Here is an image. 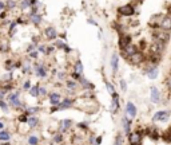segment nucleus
<instances>
[{
	"label": "nucleus",
	"mask_w": 171,
	"mask_h": 145,
	"mask_svg": "<svg viewBox=\"0 0 171 145\" xmlns=\"http://www.w3.org/2000/svg\"><path fill=\"white\" fill-rule=\"evenodd\" d=\"M144 59H146V58H144V54H143L142 51H138V52H135L134 55H131V57H130L127 61H130V62H131L132 64H141Z\"/></svg>",
	"instance_id": "12"
},
{
	"label": "nucleus",
	"mask_w": 171,
	"mask_h": 145,
	"mask_svg": "<svg viewBox=\"0 0 171 145\" xmlns=\"http://www.w3.org/2000/svg\"><path fill=\"white\" fill-rule=\"evenodd\" d=\"M28 59L30 61H38L39 59V52H38V50L30 52V54H28Z\"/></svg>",
	"instance_id": "41"
},
{
	"label": "nucleus",
	"mask_w": 171,
	"mask_h": 145,
	"mask_svg": "<svg viewBox=\"0 0 171 145\" xmlns=\"http://www.w3.org/2000/svg\"><path fill=\"white\" fill-rule=\"evenodd\" d=\"M17 7H19L21 11L31 10V0H20V2L17 3Z\"/></svg>",
	"instance_id": "30"
},
{
	"label": "nucleus",
	"mask_w": 171,
	"mask_h": 145,
	"mask_svg": "<svg viewBox=\"0 0 171 145\" xmlns=\"http://www.w3.org/2000/svg\"><path fill=\"white\" fill-rule=\"evenodd\" d=\"M44 36H46V39L47 41H56L58 39V31H56V28L55 27H52V26H49V27H46L44 28Z\"/></svg>",
	"instance_id": "6"
},
{
	"label": "nucleus",
	"mask_w": 171,
	"mask_h": 145,
	"mask_svg": "<svg viewBox=\"0 0 171 145\" xmlns=\"http://www.w3.org/2000/svg\"><path fill=\"white\" fill-rule=\"evenodd\" d=\"M39 86L40 85H32L31 86V89L28 90L30 95H32V97H39Z\"/></svg>",
	"instance_id": "34"
},
{
	"label": "nucleus",
	"mask_w": 171,
	"mask_h": 145,
	"mask_svg": "<svg viewBox=\"0 0 171 145\" xmlns=\"http://www.w3.org/2000/svg\"><path fill=\"white\" fill-rule=\"evenodd\" d=\"M150 94H151V101L154 104H158L160 101V94H159V90H158L157 87H151Z\"/></svg>",
	"instance_id": "24"
},
{
	"label": "nucleus",
	"mask_w": 171,
	"mask_h": 145,
	"mask_svg": "<svg viewBox=\"0 0 171 145\" xmlns=\"http://www.w3.org/2000/svg\"><path fill=\"white\" fill-rule=\"evenodd\" d=\"M4 126H5L4 121H3V120H0V130H3V129H4Z\"/></svg>",
	"instance_id": "55"
},
{
	"label": "nucleus",
	"mask_w": 171,
	"mask_h": 145,
	"mask_svg": "<svg viewBox=\"0 0 171 145\" xmlns=\"http://www.w3.org/2000/svg\"><path fill=\"white\" fill-rule=\"evenodd\" d=\"M27 120H28V116H27L26 113H20V116L17 117V121H19L20 124H27Z\"/></svg>",
	"instance_id": "40"
},
{
	"label": "nucleus",
	"mask_w": 171,
	"mask_h": 145,
	"mask_svg": "<svg viewBox=\"0 0 171 145\" xmlns=\"http://www.w3.org/2000/svg\"><path fill=\"white\" fill-rule=\"evenodd\" d=\"M79 86H82L83 90H90V91H94V89H95L94 83H91L87 78H84V77H82V78H80Z\"/></svg>",
	"instance_id": "19"
},
{
	"label": "nucleus",
	"mask_w": 171,
	"mask_h": 145,
	"mask_svg": "<svg viewBox=\"0 0 171 145\" xmlns=\"http://www.w3.org/2000/svg\"><path fill=\"white\" fill-rule=\"evenodd\" d=\"M88 145H96V136L91 134L88 137Z\"/></svg>",
	"instance_id": "48"
},
{
	"label": "nucleus",
	"mask_w": 171,
	"mask_h": 145,
	"mask_svg": "<svg viewBox=\"0 0 171 145\" xmlns=\"http://www.w3.org/2000/svg\"><path fill=\"white\" fill-rule=\"evenodd\" d=\"M124 140H123V136L122 133H118L116 137H115V141H114V145H123Z\"/></svg>",
	"instance_id": "38"
},
{
	"label": "nucleus",
	"mask_w": 171,
	"mask_h": 145,
	"mask_svg": "<svg viewBox=\"0 0 171 145\" xmlns=\"http://www.w3.org/2000/svg\"><path fill=\"white\" fill-rule=\"evenodd\" d=\"M128 143H130V145H141V143H142L141 132H131V133L128 134Z\"/></svg>",
	"instance_id": "10"
},
{
	"label": "nucleus",
	"mask_w": 171,
	"mask_h": 145,
	"mask_svg": "<svg viewBox=\"0 0 171 145\" xmlns=\"http://www.w3.org/2000/svg\"><path fill=\"white\" fill-rule=\"evenodd\" d=\"M111 67H112V73L116 74L118 73V69H119V55L115 52L111 57Z\"/></svg>",
	"instance_id": "23"
},
{
	"label": "nucleus",
	"mask_w": 171,
	"mask_h": 145,
	"mask_svg": "<svg viewBox=\"0 0 171 145\" xmlns=\"http://www.w3.org/2000/svg\"><path fill=\"white\" fill-rule=\"evenodd\" d=\"M66 78H67V74L64 71H59L58 73V79H59V81L63 82V81H66Z\"/></svg>",
	"instance_id": "46"
},
{
	"label": "nucleus",
	"mask_w": 171,
	"mask_h": 145,
	"mask_svg": "<svg viewBox=\"0 0 171 145\" xmlns=\"http://www.w3.org/2000/svg\"><path fill=\"white\" fill-rule=\"evenodd\" d=\"M166 85H167V87L171 89V75L167 78V81H166Z\"/></svg>",
	"instance_id": "54"
},
{
	"label": "nucleus",
	"mask_w": 171,
	"mask_h": 145,
	"mask_svg": "<svg viewBox=\"0 0 171 145\" xmlns=\"http://www.w3.org/2000/svg\"><path fill=\"white\" fill-rule=\"evenodd\" d=\"M55 112H59V106H51L49 113H55Z\"/></svg>",
	"instance_id": "52"
},
{
	"label": "nucleus",
	"mask_w": 171,
	"mask_h": 145,
	"mask_svg": "<svg viewBox=\"0 0 171 145\" xmlns=\"http://www.w3.org/2000/svg\"><path fill=\"white\" fill-rule=\"evenodd\" d=\"M74 125V121L72 120H70V118H66V120H62V121H59V126H58V129L59 130L58 132H60V133H67L68 130L71 129V126Z\"/></svg>",
	"instance_id": "4"
},
{
	"label": "nucleus",
	"mask_w": 171,
	"mask_h": 145,
	"mask_svg": "<svg viewBox=\"0 0 171 145\" xmlns=\"http://www.w3.org/2000/svg\"><path fill=\"white\" fill-rule=\"evenodd\" d=\"M120 87H122L123 91H127V83L124 79H120Z\"/></svg>",
	"instance_id": "51"
},
{
	"label": "nucleus",
	"mask_w": 171,
	"mask_h": 145,
	"mask_svg": "<svg viewBox=\"0 0 171 145\" xmlns=\"http://www.w3.org/2000/svg\"><path fill=\"white\" fill-rule=\"evenodd\" d=\"M112 97V102H111V112H112L114 114L119 110V107H120V102H119V94L115 91V93L111 95Z\"/></svg>",
	"instance_id": "18"
},
{
	"label": "nucleus",
	"mask_w": 171,
	"mask_h": 145,
	"mask_svg": "<svg viewBox=\"0 0 171 145\" xmlns=\"http://www.w3.org/2000/svg\"><path fill=\"white\" fill-rule=\"evenodd\" d=\"M104 85H106V87H107V90H108V93H110L111 95H112L115 93V87H114V85L111 82H108V81H104Z\"/></svg>",
	"instance_id": "39"
},
{
	"label": "nucleus",
	"mask_w": 171,
	"mask_h": 145,
	"mask_svg": "<svg viewBox=\"0 0 171 145\" xmlns=\"http://www.w3.org/2000/svg\"><path fill=\"white\" fill-rule=\"evenodd\" d=\"M48 100H49V104H51V106H58V105L60 104V101L63 100V98H62L60 93H58V91H51V93L48 94Z\"/></svg>",
	"instance_id": "11"
},
{
	"label": "nucleus",
	"mask_w": 171,
	"mask_h": 145,
	"mask_svg": "<svg viewBox=\"0 0 171 145\" xmlns=\"http://www.w3.org/2000/svg\"><path fill=\"white\" fill-rule=\"evenodd\" d=\"M159 28L164 30V31H170L171 30V16H163L162 18Z\"/></svg>",
	"instance_id": "21"
},
{
	"label": "nucleus",
	"mask_w": 171,
	"mask_h": 145,
	"mask_svg": "<svg viewBox=\"0 0 171 145\" xmlns=\"http://www.w3.org/2000/svg\"><path fill=\"white\" fill-rule=\"evenodd\" d=\"M66 86H67V90L71 91V93L75 94L78 87H79V82L74 81V79H66Z\"/></svg>",
	"instance_id": "20"
},
{
	"label": "nucleus",
	"mask_w": 171,
	"mask_h": 145,
	"mask_svg": "<svg viewBox=\"0 0 171 145\" xmlns=\"http://www.w3.org/2000/svg\"><path fill=\"white\" fill-rule=\"evenodd\" d=\"M46 95H48L47 87L46 86H39V97H46Z\"/></svg>",
	"instance_id": "42"
},
{
	"label": "nucleus",
	"mask_w": 171,
	"mask_h": 145,
	"mask_svg": "<svg viewBox=\"0 0 171 145\" xmlns=\"http://www.w3.org/2000/svg\"><path fill=\"white\" fill-rule=\"evenodd\" d=\"M12 134L11 132L5 130V129H3V130H0V141H3V143H10Z\"/></svg>",
	"instance_id": "28"
},
{
	"label": "nucleus",
	"mask_w": 171,
	"mask_h": 145,
	"mask_svg": "<svg viewBox=\"0 0 171 145\" xmlns=\"http://www.w3.org/2000/svg\"><path fill=\"white\" fill-rule=\"evenodd\" d=\"M28 19H30V23L39 27L43 23V15L42 14H28Z\"/></svg>",
	"instance_id": "15"
},
{
	"label": "nucleus",
	"mask_w": 171,
	"mask_h": 145,
	"mask_svg": "<svg viewBox=\"0 0 171 145\" xmlns=\"http://www.w3.org/2000/svg\"><path fill=\"white\" fill-rule=\"evenodd\" d=\"M39 118L36 116H30L28 117V120H27V125L30 126L31 129H35V128H38L39 126Z\"/></svg>",
	"instance_id": "25"
},
{
	"label": "nucleus",
	"mask_w": 171,
	"mask_h": 145,
	"mask_svg": "<svg viewBox=\"0 0 171 145\" xmlns=\"http://www.w3.org/2000/svg\"><path fill=\"white\" fill-rule=\"evenodd\" d=\"M2 145H12V144H11V143H3Z\"/></svg>",
	"instance_id": "57"
},
{
	"label": "nucleus",
	"mask_w": 171,
	"mask_h": 145,
	"mask_svg": "<svg viewBox=\"0 0 171 145\" xmlns=\"http://www.w3.org/2000/svg\"><path fill=\"white\" fill-rule=\"evenodd\" d=\"M102 140H103V137H102V136H98V137H96V145H100Z\"/></svg>",
	"instance_id": "53"
},
{
	"label": "nucleus",
	"mask_w": 171,
	"mask_h": 145,
	"mask_svg": "<svg viewBox=\"0 0 171 145\" xmlns=\"http://www.w3.org/2000/svg\"><path fill=\"white\" fill-rule=\"evenodd\" d=\"M88 23H91V24H94V26H98V23H96L95 20H92V19H88Z\"/></svg>",
	"instance_id": "56"
},
{
	"label": "nucleus",
	"mask_w": 171,
	"mask_h": 145,
	"mask_svg": "<svg viewBox=\"0 0 171 145\" xmlns=\"http://www.w3.org/2000/svg\"><path fill=\"white\" fill-rule=\"evenodd\" d=\"M88 125H90V122H87V121H83V122H79V124H76V126L79 129H83V130H87L88 129Z\"/></svg>",
	"instance_id": "44"
},
{
	"label": "nucleus",
	"mask_w": 171,
	"mask_h": 145,
	"mask_svg": "<svg viewBox=\"0 0 171 145\" xmlns=\"http://www.w3.org/2000/svg\"><path fill=\"white\" fill-rule=\"evenodd\" d=\"M131 41H132V38L130 35H127V34H122L120 35V38H119V47H120V50H123L124 47H127V46L131 43Z\"/></svg>",
	"instance_id": "17"
},
{
	"label": "nucleus",
	"mask_w": 171,
	"mask_h": 145,
	"mask_svg": "<svg viewBox=\"0 0 171 145\" xmlns=\"http://www.w3.org/2000/svg\"><path fill=\"white\" fill-rule=\"evenodd\" d=\"M5 5H7V10H15L17 7V2H15V0H7Z\"/></svg>",
	"instance_id": "35"
},
{
	"label": "nucleus",
	"mask_w": 171,
	"mask_h": 145,
	"mask_svg": "<svg viewBox=\"0 0 171 145\" xmlns=\"http://www.w3.org/2000/svg\"><path fill=\"white\" fill-rule=\"evenodd\" d=\"M8 51H10V47H8V43H7V42L0 43V52H8Z\"/></svg>",
	"instance_id": "43"
},
{
	"label": "nucleus",
	"mask_w": 171,
	"mask_h": 145,
	"mask_svg": "<svg viewBox=\"0 0 171 145\" xmlns=\"http://www.w3.org/2000/svg\"><path fill=\"white\" fill-rule=\"evenodd\" d=\"M72 71H75L78 74H80V75H83V63L80 59H76L75 61V64H74V70Z\"/></svg>",
	"instance_id": "32"
},
{
	"label": "nucleus",
	"mask_w": 171,
	"mask_h": 145,
	"mask_svg": "<svg viewBox=\"0 0 171 145\" xmlns=\"http://www.w3.org/2000/svg\"><path fill=\"white\" fill-rule=\"evenodd\" d=\"M154 39L166 43V42L170 41V34H169V31H164V30H162V28H158V30H155V32H154Z\"/></svg>",
	"instance_id": "3"
},
{
	"label": "nucleus",
	"mask_w": 171,
	"mask_h": 145,
	"mask_svg": "<svg viewBox=\"0 0 171 145\" xmlns=\"http://www.w3.org/2000/svg\"><path fill=\"white\" fill-rule=\"evenodd\" d=\"M139 50H138V46H135V44H132V43H130L127 47H124L123 50H120V54L123 55L126 59H128L131 55H134L135 52H138Z\"/></svg>",
	"instance_id": "5"
},
{
	"label": "nucleus",
	"mask_w": 171,
	"mask_h": 145,
	"mask_svg": "<svg viewBox=\"0 0 171 145\" xmlns=\"http://www.w3.org/2000/svg\"><path fill=\"white\" fill-rule=\"evenodd\" d=\"M80 145H88V144H80Z\"/></svg>",
	"instance_id": "58"
},
{
	"label": "nucleus",
	"mask_w": 171,
	"mask_h": 145,
	"mask_svg": "<svg viewBox=\"0 0 171 145\" xmlns=\"http://www.w3.org/2000/svg\"><path fill=\"white\" fill-rule=\"evenodd\" d=\"M36 50H38L39 54L47 55V46L43 44V43H39V44H38V48H36Z\"/></svg>",
	"instance_id": "37"
},
{
	"label": "nucleus",
	"mask_w": 171,
	"mask_h": 145,
	"mask_svg": "<svg viewBox=\"0 0 171 145\" xmlns=\"http://www.w3.org/2000/svg\"><path fill=\"white\" fill-rule=\"evenodd\" d=\"M52 52H55V46H47V55H51Z\"/></svg>",
	"instance_id": "50"
},
{
	"label": "nucleus",
	"mask_w": 171,
	"mask_h": 145,
	"mask_svg": "<svg viewBox=\"0 0 171 145\" xmlns=\"http://www.w3.org/2000/svg\"><path fill=\"white\" fill-rule=\"evenodd\" d=\"M170 10H171V3H170Z\"/></svg>",
	"instance_id": "59"
},
{
	"label": "nucleus",
	"mask_w": 171,
	"mask_h": 145,
	"mask_svg": "<svg viewBox=\"0 0 171 145\" xmlns=\"http://www.w3.org/2000/svg\"><path fill=\"white\" fill-rule=\"evenodd\" d=\"M36 48H38V44H35V43H31V44L27 46V54H30V52L32 51H36Z\"/></svg>",
	"instance_id": "45"
},
{
	"label": "nucleus",
	"mask_w": 171,
	"mask_h": 145,
	"mask_svg": "<svg viewBox=\"0 0 171 145\" xmlns=\"http://www.w3.org/2000/svg\"><path fill=\"white\" fill-rule=\"evenodd\" d=\"M158 67L155 66V64H151V63H148L147 66H146V69H144V74L148 77L150 79H155L158 77Z\"/></svg>",
	"instance_id": "9"
},
{
	"label": "nucleus",
	"mask_w": 171,
	"mask_h": 145,
	"mask_svg": "<svg viewBox=\"0 0 171 145\" xmlns=\"http://www.w3.org/2000/svg\"><path fill=\"white\" fill-rule=\"evenodd\" d=\"M131 124H132L131 120H130L127 116H124V117H123V120H122V125H123V130H124V133H126L127 136L131 133Z\"/></svg>",
	"instance_id": "22"
},
{
	"label": "nucleus",
	"mask_w": 171,
	"mask_h": 145,
	"mask_svg": "<svg viewBox=\"0 0 171 145\" xmlns=\"http://www.w3.org/2000/svg\"><path fill=\"white\" fill-rule=\"evenodd\" d=\"M21 89H23V90H30L31 89V81L30 79H27V81L21 85Z\"/></svg>",
	"instance_id": "47"
},
{
	"label": "nucleus",
	"mask_w": 171,
	"mask_h": 145,
	"mask_svg": "<svg viewBox=\"0 0 171 145\" xmlns=\"http://www.w3.org/2000/svg\"><path fill=\"white\" fill-rule=\"evenodd\" d=\"M39 112H42V106H28L24 113L30 117V116H36Z\"/></svg>",
	"instance_id": "27"
},
{
	"label": "nucleus",
	"mask_w": 171,
	"mask_h": 145,
	"mask_svg": "<svg viewBox=\"0 0 171 145\" xmlns=\"http://www.w3.org/2000/svg\"><path fill=\"white\" fill-rule=\"evenodd\" d=\"M12 81H14V77H12V73H5L4 75H2L0 83H7V82H12Z\"/></svg>",
	"instance_id": "33"
},
{
	"label": "nucleus",
	"mask_w": 171,
	"mask_h": 145,
	"mask_svg": "<svg viewBox=\"0 0 171 145\" xmlns=\"http://www.w3.org/2000/svg\"><path fill=\"white\" fill-rule=\"evenodd\" d=\"M54 46L55 47H58V48H60V50H64L66 52H71V48L68 47V44L66 42H63V41H54Z\"/></svg>",
	"instance_id": "26"
},
{
	"label": "nucleus",
	"mask_w": 171,
	"mask_h": 145,
	"mask_svg": "<svg viewBox=\"0 0 171 145\" xmlns=\"http://www.w3.org/2000/svg\"><path fill=\"white\" fill-rule=\"evenodd\" d=\"M0 109H2L3 112H5V113L10 110V105H8V102L5 100H0Z\"/></svg>",
	"instance_id": "36"
},
{
	"label": "nucleus",
	"mask_w": 171,
	"mask_h": 145,
	"mask_svg": "<svg viewBox=\"0 0 171 145\" xmlns=\"http://www.w3.org/2000/svg\"><path fill=\"white\" fill-rule=\"evenodd\" d=\"M164 44H166V43L154 39V42H152V44H151V52H152V54L160 55L162 52L164 51Z\"/></svg>",
	"instance_id": "8"
},
{
	"label": "nucleus",
	"mask_w": 171,
	"mask_h": 145,
	"mask_svg": "<svg viewBox=\"0 0 171 145\" xmlns=\"http://www.w3.org/2000/svg\"><path fill=\"white\" fill-rule=\"evenodd\" d=\"M21 73L23 74H32V61H30L28 58L24 61H21Z\"/></svg>",
	"instance_id": "14"
},
{
	"label": "nucleus",
	"mask_w": 171,
	"mask_h": 145,
	"mask_svg": "<svg viewBox=\"0 0 171 145\" xmlns=\"http://www.w3.org/2000/svg\"><path fill=\"white\" fill-rule=\"evenodd\" d=\"M136 112H138V110H136V106L128 101V102L126 104V116L128 117L130 120H132L134 117L136 116Z\"/></svg>",
	"instance_id": "16"
},
{
	"label": "nucleus",
	"mask_w": 171,
	"mask_h": 145,
	"mask_svg": "<svg viewBox=\"0 0 171 145\" xmlns=\"http://www.w3.org/2000/svg\"><path fill=\"white\" fill-rule=\"evenodd\" d=\"M27 144L28 145H39L40 144V138L36 134H30L27 138Z\"/></svg>",
	"instance_id": "31"
},
{
	"label": "nucleus",
	"mask_w": 171,
	"mask_h": 145,
	"mask_svg": "<svg viewBox=\"0 0 171 145\" xmlns=\"http://www.w3.org/2000/svg\"><path fill=\"white\" fill-rule=\"evenodd\" d=\"M63 140H64V134L60 133V132H56V133L52 134V143H54V144L59 145V144L63 143Z\"/></svg>",
	"instance_id": "29"
},
{
	"label": "nucleus",
	"mask_w": 171,
	"mask_h": 145,
	"mask_svg": "<svg viewBox=\"0 0 171 145\" xmlns=\"http://www.w3.org/2000/svg\"><path fill=\"white\" fill-rule=\"evenodd\" d=\"M75 98H71V97H64L63 100L60 101V104L58 105L59 106V110H64V109H70L75 105Z\"/></svg>",
	"instance_id": "7"
},
{
	"label": "nucleus",
	"mask_w": 171,
	"mask_h": 145,
	"mask_svg": "<svg viewBox=\"0 0 171 145\" xmlns=\"http://www.w3.org/2000/svg\"><path fill=\"white\" fill-rule=\"evenodd\" d=\"M170 117V112L169 110H160V112H157L152 117V121L157 122V121H166L167 118Z\"/></svg>",
	"instance_id": "13"
},
{
	"label": "nucleus",
	"mask_w": 171,
	"mask_h": 145,
	"mask_svg": "<svg viewBox=\"0 0 171 145\" xmlns=\"http://www.w3.org/2000/svg\"><path fill=\"white\" fill-rule=\"evenodd\" d=\"M32 73L35 74L38 78L46 79L48 75V67L43 62H35V63H32Z\"/></svg>",
	"instance_id": "1"
},
{
	"label": "nucleus",
	"mask_w": 171,
	"mask_h": 145,
	"mask_svg": "<svg viewBox=\"0 0 171 145\" xmlns=\"http://www.w3.org/2000/svg\"><path fill=\"white\" fill-rule=\"evenodd\" d=\"M118 14L120 16H132L135 14V7L132 4H126V5H122V7L118 8Z\"/></svg>",
	"instance_id": "2"
},
{
	"label": "nucleus",
	"mask_w": 171,
	"mask_h": 145,
	"mask_svg": "<svg viewBox=\"0 0 171 145\" xmlns=\"http://www.w3.org/2000/svg\"><path fill=\"white\" fill-rule=\"evenodd\" d=\"M7 11V5H5V2H3V0H0V14L2 12Z\"/></svg>",
	"instance_id": "49"
}]
</instances>
